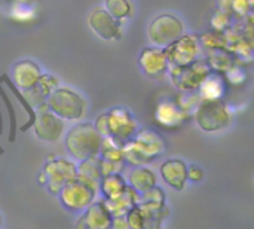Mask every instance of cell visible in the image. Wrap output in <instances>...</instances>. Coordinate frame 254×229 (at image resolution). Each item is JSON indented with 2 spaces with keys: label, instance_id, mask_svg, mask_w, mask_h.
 Here are the masks:
<instances>
[{
  "label": "cell",
  "instance_id": "6da1fadb",
  "mask_svg": "<svg viewBox=\"0 0 254 229\" xmlns=\"http://www.w3.org/2000/svg\"><path fill=\"white\" fill-rule=\"evenodd\" d=\"M167 145L162 136L153 130H138L131 140L122 146L125 164L131 167H144L165 153Z\"/></svg>",
  "mask_w": 254,
  "mask_h": 229
},
{
  "label": "cell",
  "instance_id": "7a4b0ae2",
  "mask_svg": "<svg viewBox=\"0 0 254 229\" xmlns=\"http://www.w3.org/2000/svg\"><path fill=\"white\" fill-rule=\"evenodd\" d=\"M103 137L97 133L94 124L79 122L71 127L64 137V146L73 161L80 162L98 156Z\"/></svg>",
  "mask_w": 254,
  "mask_h": 229
},
{
  "label": "cell",
  "instance_id": "3957f363",
  "mask_svg": "<svg viewBox=\"0 0 254 229\" xmlns=\"http://www.w3.org/2000/svg\"><path fill=\"white\" fill-rule=\"evenodd\" d=\"M86 100L70 86H57L46 100V107L63 121H80L86 113Z\"/></svg>",
  "mask_w": 254,
  "mask_h": 229
},
{
  "label": "cell",
  "instance_id": "277c9868",
  "mask_svg": "<svg viewBox=\"0 0 254 229\" xmlns=\"http://www.w3.org/2000/svg\"><path fill=\"white\" fill-rule=\"evenodd\" d=\"M193 115L196 125L204 133L222 131L232 122L231 109L222 100H201Z\"/></svg>",
  "mask_w": 254,
  "mask_h": 229
},
{
  "label": "cell",
  "instance_id": "5b68a950",
  "mask_svg": "<svg viewBox=\"0 0 254 229\" xmlns=\"http://www.w3.org/2000/svg\"><path fill=\"white\" fill-rule=\"evenodd\" d=\"M97 194L98 189L76 177L61 188L58 198L61 206L70 213H83L97 200Z\"/></svg>",
  "mask_w": 254,
  "mask_h": 229
},
{
  "label": "cell",
  "instance_id": "8992f818",
  "mask_svg": "<svg viewBox=\"0 0 254 229\" xmlns=\"http://www.w3.org/2000/svg\"><path fill=\"white\" fill-rule=\"evenodd\" d=\"M107 118V137L118 146H124L128 140L134 137V134L140 130L135 116L127 107L116 106L106 112Z\"/></svg>",
  "mask_w": 254,
  "mask_h": 229
},
{
  "label": "cell",
  "instance_id": "52a82bcc",
  "mask_svg": "<svg viewBox=\"0 0 254 229\" xmlns=\"http://www.w3.org/2000/svg\"><path fill=\"white\" fill-rule=\"evenodd\" d=\"M185 33L182 19L173 13H161L155 16L147 28L150 43L158 48H167Z\"/></svg>",
  "mask_w": 254,
  "mask_h": 229
},
{
  "label": "cell",
  "instance_id": "ba28073f",
  "mask_svg": "<svg viewBox=\"0 0 254 229\" xmlns=\"http://www.w3.org/2000/svg\"><path fill=\"white\" fill-rule=\"evenodd\" d=\"M42 171L46 176V188L49 194L58 195L65 183L76 179V162L67 158L48 155Z\"/></svg>",
  "mask_w": 254,
  "mask_h": 229
},
{
  "label": "cell",
  "instance_id": "9c48e42d",
  "mask_svg": "<svg viewBox=\"0 0 254 229\" xmlns=\"http://www.w3.org/2000/svg\"><path fill=\"white\" fill-rule=\"evenodd\" d=\"M31 128L40 142L57 143L64 134V121L54 115L45 104L34 110V121Z\"/></svg>",
  "mask_w": 254,
  "mask_h": 229
},
{
  "label": "cell",
  "instance_id": "30bf717a",
  "mask_svg": "<svg viewBox=\"0 0 254 229\" xmlns=\"http://www.w3.org/2000/svg\"><path fill=\"white\" fill-rule=\"evenodd\" d=\"M210 73H211L210 67L201 61H195L192 64L180 66V67H170V75L174 86L186 92L195 91Z\"/></svg>",
  "mask_w": 254,
  "mask_h": 229
},
{
  "label": "cell",
  "instance_id": "8fae6325",
  "mask_svg": "<svg viewBox=\"0 0 254 229\" xmlns=\"http://www.w3.org/2000/svg\"><path fill=\"white\" fill-rule=\"evenodd\" d=\"M170 67L188 66L196 61L199 54V42L193 34H183L170 46L164 48Z\"/></svg>",
  "mask_w": 254,
  "mask_h": 229
},
{
  "label": "cell",
  "instance_id": "7c38bea8",
  "mask_svg": "<svg viewBox=\"0 0 254 229\" xmlns=\"http://www.w3.org/2000/svg\"><path fill=\"white\" fill-rule=\"evenodd\" d=\"M88 24L95 36H98L103 40H118L122 37V28L121 22L116 21L113 16H110L104 7H97L89 13Z\"/></svg>",
  "mask_w": 254,
  "mask_h": 229
},
{
  "label": "cell",
  "instance_id": "4fadbf2b",
  "mask_svg": "<svg viewBox=\"0 0 254 229\" xmlns=\"http://www.w3.org/2000/svg\"><path fill=\"white\" fill-rule=\"evenodd\" d=\"M138 66L143 73L149 77H161L170 69L164 48L147 46L143 48L138 57Z\"/></svg>",
  "mask_w": 254,
  "mask_h": 229
},
{
  "label": "cell",
  "instance_id": "5bb4252c",
  "mask_svg": "<svg viewBox=\"0 0 254 229\" xmlns=\"http://www.w3.org/2000/svg\"><path fill=\"white\" fill-rule=\"evenodd\" d=\"M159 173L162 180L171 189L180 192L186 188L188 183V164L183 159L171 158L161 164Z\"/></svg>",
  "mask_w": 254,
  "mask_h": 229
},
{
  "label": "cell",
  "instance_id": "9a60e30c",
  "mask_svg": "<svg viewBox=\"0 0 254 229\" xmlns=\"http://www.w3.org/2000/svg\"><path fill=\"white\" fill-rule=\"evenodd\" d=\"M188 118H189V115L182 109V106L179 103L168 101V100L159 103L156 110H155L156 124L161 125L162 128H167V130L180 128L186 122Z\"/></svg>",
  "mask_w": 254,
  "mask_h": 229
},
{
  "label": "cell",
  "instance_id": "2e32d148",
  "mask_svg": "<svg viewBox=\"0 0 254 229\" xmlns=\"http://www.w3.org/2000/svg\"><path fill=\"white\" fill-rule=\"evenodd\" d=\"M42 76V70L37 63L31 60H21L13 66L12 70V83L19 91H27L33 88Z\"/></svg>",
  "mask_w": 254,
  "mask_h": 229
},
{
  "label": "cell",
  "instance_id": "e0dca14e",
  "mask_svg": "<svg viewBox=\"0 0 254 229\" xmlns=\"http://www.w3.org/2000/svg\"><path fill=\"white\" fill-rule=\"evenodd\" d=\"M57 86H60V85H58V79L55 76H52V75H43L42 73L39 82L33 88L24 91L22 94H24L25 100L28 101V104L36 110V109H39V107H42V106L46 104L48 97L51 95V92Z\"/></svg>",
  "mask_w": 254,
  "mask_h": 229
},
{
  "label": "cell",
  "instance_id": "ac0fdd59",
  "mask_svg": "<svg viewBox=\"0 0 254 229\" xmlns=\"http://www.w3.org/2000/svg\"><path fill=\"white\" fill-rule=\"evenodd\" d=\"M128 186L135 192V194H144L149 189L155 188L158 185V177L153 170H150L147 165L144 167H132L127 177Z\"/></svg>",
  "mask_w": 254,
  "mask_h": 229
},
{
  "label": "cell",
  "instance_id": "d6986e66",
  "mask_svg": "<svg viewBox=\"0 0 254 229\" xmlns=\"http://www.w3.org/2000/svg\"><path fill=\"white\" fill-rule=\"evenodd\" d=\"M83 222L88 229H110L112 227V215L106 209L103 200L94 201L82 215Z\"/></svg>",
  "mask_w": 254,
  "mask_h": 229
},
{
  "label": "cell",
  "instance_id": "ffe728a7",
  "mask_svg": "<svg viewBox=\"0 0 254 229\" xmlns=\"http://www.w3.org/2000/svg\"><path fill=\"white\" fill-rule=\"evenodd\" d=\"M143 216V229H162L170 216V209L165 204H137Z\"/></svg>",
  "mask_w": 254,
  "mask_h": 229
},
{
  "label": "cell",
  "instance_id": "44dd1931",
  "mask_svg": "<svg viewBox=\"0 0 254 229\" xmlns=\"http://www.w3.org/2000/svg\"><path fill=\"white\" fill-rule=\"evenodd\" d=\"M76 177L83 180L85 183L94 186L98 189L100 182L103 179V171H101V161L100 156L88 158L85 161H80L76 164Z\"/></svg>",
  "mask_w": 254,
  "mask_h": 229
},
{
  "label": "cell",
  "instance_id": "7402d4cb",
  "mask_svg": "<svg viewBox=\"0 0 254 229\" xmlns=\"http://www.w3.org/2000/svg\"><path fill=\"white\" fill-rule=\"evenodd\" d=\"M127 189H128V183L122 174L104 176L98 186V192H101L103 200H116L122 197L127 192Z\"/></svg>",
  "mask_w": 254,
  "mask_h": 229
},
{
  "label": "cell",
  "instance_id": "603a6c76",
  "mask_svg": "<svg viewBox=\"0 0 254 229\" xmlns=\"http://www.w3.org/2000/svg\"><path fill=\"white\" fill-rule=\"evenodd\" d=\"M137 200H138V194H135L129 186L127 189V192L116 198V200H103L106 209L109 210V213L112 215V218H121L125 216L132 207L137 206Z\"/></svg>",
  "mask_w": 254,
  "mask_h": 229
},
{
  "label": "cell",
  "instance_id": "cb8c5ba5",
  "mask_svg": "<svg viewBox=\"0 0 254 229\" xmlns=\"http://www.w3.org/2000/svg\"><path fill=\"white\" fill-rule=\"evenodd\" d=\"M201 100H222L225 95V82L220 75L210 73L198 86Z\"/></svg>",
  "mask_w": 254,
  "mask_h": 229
},
{
  "label": "cell",
  "instance_id": "d4e9b609",
  "mask_svg": "<svg viewBox=\"0 0 254 229\" xmlns=\"http://www.w3.org/2000/svg\"><path fill=\"white\" fill-rule=\"evenodd\" d=\"M104 9L119 22L127 21L132 15V3L129 0H104Z\"/></svg>",
  "mask_w": 254,
  "mask_h": 229
},
{
  "label": "cell",
  "instance_id": "484cf974",
  "mask_svg": "<svg viewBox=\"0 0 254 229\" xmlns=\"http://www.w3.org/2000/svg\"><path fill=\"white\" fill-rule=\"evenodd\" d=\"M165 201H167V195H165L164 189L156 185L155 188L149 189L147 192L140 194L137 204H143V203H146V204H165Z\"/></svg>",
  "mask_w": 254,
  "mask_h": 229
},
{
  "label": "cell",
  "instance_id": "4316f807",
  "mask_svg": "<svg viewBox=\"0 0 254 229\" xmlns=\"http://www.w3.org/2000/svg\"><path fill=\"white\" fill-rule=\"evenodd\" d=\"M0 97L1 100L4 101V106H6V110H7V115H9V142H15V137H16V115H15V110H13V106L4 91V88L0 85Z\"/></svg>",
  "mask_w": 254,
  "mask_h": 229
},
{
  "label": "cell",
  "instance_id": "83f0119b",
  "mask_svg": "<svg viewBox=\"0 0 254 229\" xmlns=\"http://www.w3.org/2000/svg\"><path fill=\"white\" fill-rule=\"evenodd\" d=\"M12 16L18 21H28L34 16V9L24 3H16L12 7Z\"/></svg>",
  "mask_w": 254,
  "mask_h": 229
},
{
  "label": "cell",
  "instance_id": "f1b7e54d",
  "mask_svg": "<svg viewBox=\"0 0 254 229\" xmlns=\"http://www.w3.org/2000/svg\"><path fill=\"white\" fill-rule=\"evenodd\" d=\"M125 219L129 225L131 229H143V216H141V212L138 210V207H132L127 215H125Z\"/></svg>",
  "mask_w": 254,
  "mask_h": 229
},
{
  "label": "cell",
  "instance_id": "f546056e",
  "mask_svg": "<svg viewBox=\"0 0 254 229\" xmlns=\"http://www.w3.org/2000/svg\"><path fill=\"white\" fill-rule=\"evenodd\" d=\"M204 177H205V173L199 165H196V164L188 165V182L201 183L204 180Z\"/></svg>",
  "mask_w": 254,
  "mask_h": 229
},
{
  "label": "cell",
  "instance_id": "4dcf8cb0",
  "mask_svg": "<svg viewBox=\"0 0 254 229\" xmlns=\"http://www.w3.org/2000/svg\"><path fill=\"white\" fill-rule=\"evenodd\" d=\"M226 76H228V80L234 85H240L246 80V72L241 67H231L226 72Z\"/></svg>",
  "mask_w": 254,
  "mask_h": 229
},
{
  "label": "cell",
  "instance_id": "1f68e13d",
  "mask_svg": "<svg viewBox=\"0 0 254 229\" xmlns=\"http://www.w3.org/2000/svg\"><path fill=\"white\" fill-rule=\"evenodd\" d=\"M94 127H95L97 133H98L103 139H106V137H107V118H106V113L100 115V116L95 119Z\"/></svg>",
  "mask_w": 254,
  "mask_h": 229
},
{
  "label": "cell",
  "instance_id": "d6a6232c",
  "mask_svg": "<svg viewBox=\"0 0 254 229\" xmlns=\"http://www.w3.org/2000/svg\"><path fill=\"white\" fill-rule=\"evenodd\" d=\"M110 229H131V228H129L128 222H127V219H125V216H121V218H113Z\"/></svg>",
  "mask_w": 254,
  "mask_h": 229
},
{
  "label": "cell",
  "instance_id": "836d02e7",
  "mask_svg": "<svg viewBox=\"0 0 254 229\" xmlns=\"http://www.w3.org/2000/svg\"><path fill=\"white\" fill-rule=\"evenodd\" d=\"M37 183L40 186H46V176H45L43 171H39V174H37Z\"/></svg>",
  "mask_w": 254,
  "mask_h": 229
},
{
  "label": "cell",
  "instance_id": "e575fe53",
  "mask_svg": "<svg viewBox=\"0 0 254 229\" xmlns=\"http://www.w3.org/2000/svg\"><path fill=\"white\" fill-rule=\"evenodd\" d=\"M74 229H88L86 228V225H85V222H83V218H82V216L77 219V222H76V225H74Z\"/></svg>",
  "mask_w": 254,
  "mask_h": 229
},
{
  "label": "cell",
  "instance_id": "d590c367",
  "mask_svg": "<svg viewBox=\"0 0 254 229\" xmlns=\"http://www.w3.org/2000/svg\"><path fill=\"white\" fill-rule=\"evenodd\" d=\"M3 133V116H1V112H0V134Z\"/></svg>",
  "mask_w": 254,
  "mask_h": 229
},
{
  "label": "cell",
  "instance_id": "8d00e7d4",
  "mask_svg": "<svg viewBox=\"0 0 254 229\" xmlns=\"http://www.w3.org/2000/svg\"><path fill=\"white\" fill-rule=\"evenodd\" d=\"M1 224H3V219H1V215H0V228H1Z\"/></svg>",
  "mask_w": 254,
  "mask_h": 229
},
{
  "label": "cell",
  "instance_id": "74e56055",
  "mask_svg": "<svg viewBox=\"0 0 254 229\" xmlns=\"http://www.w3.org/2000/svg\"><path fill=\"white\" fill-rule=\"evenodd\" d=\"M0 153H3V149H1V146H0Z\"/></svg>",
  "mask_w": 254,
  "mask_h": 229
}]
</instances>
